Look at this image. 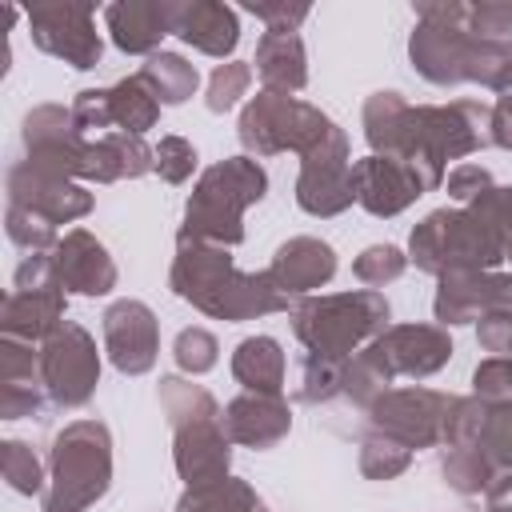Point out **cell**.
<instances>
[{
	"label": "cell",
	"mask_w": 512,
	"mask_h": 512,
	"mask_svg": "<svg viewBox=\"0 0 512 512\" xmlns=\"http://www.w3.org/2000/svg\"><path fill=\"white\" fill-rule=\"evenodd\" d=\"M172 292L220 320H252L292 304V296L280 292L268 272L248 276L232 264V256L220 244H204L188 236H180V248H176Z\"/></svg>",
	"instance_id": "1"
},
{
	"label": "cell",
	"mask_w": 512,
	"mask_h": 512,
	"mask_svg": "<svg viewBox=\"0 0 512 512\" xmlns=\"http://www.w3.org/2000/svg\"><path fill=\"white\" fill-rule=\"evenodd\" d=\"M468 4H416V28L408 40V56L412 68L448 88V84H492L500 76V68L512 60V52L492 48L484 40H476L464 24Z\"/></svg>",
	"instance_id": "2"
},
{
	"label": "cell",
	"mask_w": 512,
	"mask_h": 512,
	"mask_svg": "<svg viewBox=\"0 0 512 512\" xmlns=\"http://www.w3.org/2000/svg\"><path fill=\"white\" fill-rule=\"evenodd\" d=\"M160 404L168 412V424L176 432V472L188 480V488L196 484H212L220 476H228V432H224V412L216 408V400L180 380V376H164L160 380Z\"/></svg>",
	"instance_id": "3"
},
{
	"label": "cell",
	"mask_w": 512,
	"mask_h": 512,
	"mask_svg": "<svg viewBox=\"0 0 512 512\" xmlns=\"http://www.w3.org/2000/svg\"><path fill=\"white\" fill-rule=\"evenodd\" d=\"M268 188V176L264 168L252 160V156H232V160H220L212 164L188 208H184V232L188 240H204V244H240L244 240V208L256 204Z\"/></svg>",
	"instance_id": "4"
},
{
	"label": "cell",
	"mask_w": 512,
	"mask_h": 512,
	"mask_svg": "<svg viewBox=\"0 0 512 512\" xmlns=\"http://www.w3.org/2000/svg\"><path fill=\"white\" fill-rule=\"evenodd\" d=\"M388 328V300L372 288L312 296L292 308V332L312 356L348 360L364 340H376Z\"/></svg>",
	"instance_id": "5"
},
{
	"label": "cell",
	"mask_w": 512,
	"mask_h": 512,
	"mask_svg": "<svg viewBox=\"0 0 512 512\" xmlns=\"http://www.w3.org/2000/svg\"><path fill=\"white\" fill-rule=\"evenodd\" d=\"M412 260L432 276L488 272L504 260L492 224L476 208H440L412 228Z\"/></svg>",
	"instance_id": "6"
},
{
	"label": "cell",
	"mask_w": 512,
	"mask_h": 512,
	"mask_svg": "<svg viewBox=\"0 0 512 512\" xmlns=\"http://www.w3.org/2000/svg\"><path fill=\"white\" fill-rule=\"evenodd\" d=\"M112 480V440L100 420L68 424L52 444V484L44 492V512H80L108 492Z\"/></svg>",
	"instance_id": "7"
},
{
	"label": "cell",
	"mask_w": 512,
	"mask_h": 512,
	"mask_svg": "<svg viewBox=\"0 0 512 512\" xmlns=\"http://www.w3.org/2000/svg\"><path fill=\"white\" fill-rule=\"evenodd\" d=\"M332 132H336V124L320 108H312L296 96H284V92H268V88L256 92L240 112V144L256 156H272L284 148L308 156Z\"/></svg>",
	"instance_id": "8"
},
{
	"label": "cell",
	"mask_w": 512,
	"mask_h": 512,
	"mask_svg": "<svg viewBox=\"0 0 512 512\" xmlns=\"http://www.w3.org/2000/svg\"><path fill=\"white\" fill-rule=\"evenodd\" d=\"M64 284L56 276V260L44 252H32L12 280V292L4 300V336L12 340H48L64 320Z\"/></svg>",
	"instance_id": "9"
},
{
	"label": "cell",
	"mask_w": 512,
	"mask_h": 512,
	"mask_svg": "<svg viewBox=\"0 0 512 512\" xmlns=\"http://www.w3.org/2000/svg\"><path fill=\"white\" fill-rule=\"evenodd\" d=\"M40 376H44V392L52 404L60 408H80L92 400L96 380H100V356L92 336L64 320L40 348Z\"/></svg>",
	"instance_id": "10"
},
{
	"label": "cell",
	"mask_w": 512,
	"mask_h": 512,
	"mask_svg": "<svg viewBox=\"0 0 512 512\" xmlns=\"http://www.w3.org/2000/svg\"><path fill=\"white\" fill-rule=\"evenodd\" d=\"M452 396L432 388H392L368 404V424L380 436L400 440L404 448H432L444 444V420H448Z\"/></svg>",
	"instance_id": "11"
},
{
	"label": "cell",
	"mask_w": 512,
	"mask_h": 512,
	"mask_svg": "<svg viewBox=\"0 0 512 512\" xmlns=\"http://www.w3.org/2000/svg\"><path fill=\"white\" fill-rule=\"evenodd\" d=\"M28 28L36 48L48 56L72 64V68H96L100 64V32H96V8L92 4H36L28 8Z\"/></svg>",
	"instance_id": "12"
},
{
	"label": "cell",
	"mask_w": 512,
	"mask_h": 512,
	"mask_svg": "<svg viewBox=\"0 0 512 512\" xmlns=\"http://www.w3.org/2000/svg\"><path fill=\"white\" fill-rule=\"evenodd\" d=\"M72 116L80 124V132H100L108 136V128L116 132H128V136H140L156 124L160 116V100L144 88L140 76H128L112 88H84L72 104Z\"/></svg>",
	"instance_id": "13"
},
{
	"label": "cell",
	"mask_w": 512,
	"mask_h": 512,
	"mask_svg": "<svg viewBox=\"0 0 512 512\" xmlns=\"http://www.w3.org/2000/svg\"><path fill=\"white\" fill-rule=\"evenodd\" d=\"M296 200L304 212L312 216H336L356 200V184H352V160H348V140L336 128L328 140H320L304 164H300V180H296Z\"/></svg>",
	"instance_id": "14"
},
{
	"label": "cell",
	"mask_w": 512,
	"mask_h": 512,
	"mask_svg": "<svg viewBox=\"0 0 512 512\" xmlns=\"http://www.w3.org/2000/svg\"><path fill=\"white\" fill-rule=\"evenodd\" d=\"M24 148H28V164L60 172V176H80L88 140H84L72 108L40 104L24 116Z\"/></svg>",
	"instance_id": "15"
},
{
	"label": "cell",
	"mask_w": 512,
	"mask_h": 512,
	"mask_svg": "<svg viewBox=\"0 0 512 512\" xmlns=\"http://www.w3.org/2000/svg\"><path fill=\"white\" fill-rule=\"evenodd\" d=\"M364 352L384 368L388 380L392 376H432L448 364L452 340L436 324H396V328L380 332Z\"/></svg>",
	"instance_id": "16"
},
{
	"label": "cell",
	"mask_w": 512,
	"mask_h": 512,
	"mask_svg": "<svg viewBox=\"0 0 512 512\" xmlns=\"http://www.w3.org/2000/svg\"><path fill=\"white\" fill-rule=\"evenodd\" d=\"M8 204H20V208L44 216L48 224H68L92 208V196L84 188H76L68 176L24 160V164L8 168Z\"/></svg>",
	"instance_id": "17"
},
{
	"label": "cell",
	"mask_w": 512,
	"mask_h": 512,
	"mask_svg": "<svg viewBox=\"0 0 512 512\" xmlns=\"http://www.w3.org/2000/svg\"><path fill=\"white\" fill-rule=\"evenodd\" d=\"M352 184H356V204H364L372 216H396L416 196L428 192L424 176L408 160H400V156H376V152L352 164Z\"/></svg>",
	"instance_id": "18"
},
{
	"label": "cell",
	"mask_w": 512,
	"mask_h": 512,
	"mask_svg": "<svg viewBox=\"0 0 512 512\" xmlns=\"http://www.w3.org/2000/svg\"><path fill=\"white\" fill-rule=\"evenodd\" d=\"M156 348H160V336H156V316L148 304L116 300L104 312V352L120 372L128 376L148 372L156 364Z\"/></svg>",
	"instance_id": "19"
},
{
	"label": "cell",
	"mask_w": 512,
	"mask_h": 512,
	"mask_svg": "<svg viewBox=\"0 0 512 512\" xmlns=\"http://www.w3.org/2000/svg\"><path fill=\"white\" fill-rule=\"evenodd\" d=\"M500 308H512V276H500V272L440 276V292H436L440 324H468V320H480Z\"/></svg>",
	"instance_id": "20"
},
{
	"label": "cell",
	"mask_w": 512,
	"mask_h": 512,
	"mask_svg": "<svg viewBox=\"0 0 512 512\" xmlns=\"http://www.w3.org/2000/svg\"><path fill=\"white\" fill-rule=\"evenodd\" d=\"M172 36L192 44L204 56H228L240 44V20L228 4L216 0H176L172 4Z\"/></svg>",
	"instance_id": "21"
},
{
	"label": "cell",
	"mask_w": 512,
	"mask_h": 512,
	"mask_svg": "<svg viewBox=\"0 0 512 512\" xmlns=\"http://www.w3.org/2000/svg\"><path fill=\"white\" fill-rule=\"evenodd\" d=\"M52 260H56L60 284L72 288V292L104 296V292L116 288V264H112V256H108L104 244H100L96 236H88L84 228L68 232V236L56 244Z\"/></svg>",
	"instance_id": "22"
},
{
	"label": "cell",
	"mask_w": 512,
	"mask_h": 512,
	"mask_svg": "<svg viewBox=\"0 0 512 512\" xmlns=\"http://www.w3.org/2000/svg\"><path fill=\"white\" fill-rule=\"evenodd\" d=\"M44 376H40V352L20 340H4L0 352V412L4 420L40 416L44 412Z\"/></svg>",
	"instance_id": "23"
},
{
	"label": "cell",
	"mask_w": 512,
	"mask_h": 512,
	"mask_svg": "<svg viewBox=\"0 0 512 512\" xmlns=\"http://www.w3.org/2000/svg\"><path fill=\"white\" fill-rule=\"evenodd\" d=\"M288 404L272 392H244L224 408V432L232 444L248 448H272L288 436Z\"/></svg>",
	"instance_id": "24"
},
{
	"label": "cell",
	"mask_w": 512,
	"mask_h": 512,
	"mask_svg": "<svg viewBox=\"0 0 512 512\" xmlns=\"http://www.w3.org/2000/svg\"><path fill=\"white\" fill-rule=\"evenodd\" d=\"M172 4L176 0H120L104 8V24L120 52L152 56L156 44L172 32Z\"/></svg>",
	"instance_id": "25"
},
{
	"label": "cell",
	"mask_w": 512,
	"mask_h": 512,
	"mask_svg": "<svg viewBox=\"0 0 512 512\" xmlns=\"http://www.w3.org/2000/svg\"><path fill=\"white\" fill-rule=\"evenodd\" d=\"M332 272H336V252L316 236H296V240L280 244L272 256V268H268L272 284L288 296H304V292L328 284Z\"/></svg>",
	"instance_id": "26"
},
{
	"label": "cell",
	"mask_w": 512,
	"mask_h": 512,
	"mask_svg": "<svg viewBox=\"0 0 512 512\" xmlns=\"http://www.w3.org/2000/svg\"><path fill=\"white\" fill-rule=\"evenodd\" d=\"M148 168H156V148H148L140 136L108 132V136L88 140L80 176L108 184V180H124V176H144Z\"/></svg>",
	"instance_id": "27"
},
{
	"label": "cell",
	"mask_w": 512,
	"mask_h": 512,
	"mask_svg": "<svg viewBox=\"0 0 512 512\" xmlns=\"http://www.w3.org/2000/svg\"><path fill=\"white\" fill-rule=\"evenodd\" d=\"M256 76L264 80L268 92H300L308 84V60H304V40L296 32H268L256 44Z\"/></svg>",
	"instance_id": "28"
},
{
	"label": "cell",
	"mask_w": 512,
	"mask_h": 512,
	"mask_svg": "<svg viewBox=\"0 0 512 512\" xmlns=\"http://www.w3.org/2000/svg\"><path fill=\"white\" fill-rule=\"evenodd\" d=\"M284 368H288V360H284V352H280V344L272 336H248L232 352V376L248 392H272V396H280Z\"/></svg>",
	"instance_id": "29"
},
{
	"label": "cell",
	"mask_w": 512,
	"mask_h": 512,
	"mask_svg": "<svg viewBox=\"0 0 512 512\" xmlns=\"http://www.w3.org/2000/svg\"><path fill=\"white\" fill-rule=\"evenodd\" d=\"M136 76L144 80V88H148L160 104H184V100L196 92V84H200L196 64H188V60L176 56V52H152L148 64H144Z\"/></svg>",
	"instance_id": "30"
},
{
	"label": "cell",
	"mask_w": 512,
	"mask_h": 512,
	"mask_svg": "<svg viewBox=\"0 0 512 512\" xmlns=\"http://www.w3.org/2000/svg\"><path fill=\"white\" fill-rule=\"evenodd\" d=\"M176 512H256V492L244 480L220 476L212 484H196L180 496Z\"/></svg>",
	"instance_id": "31"
},
{
	"label": "cell",
	"mask_w": 512,
	"mask_h": 512,
	"mask_svg": "<svg viewBox=\"0 0 512 512\" xmlns=\"http://www.w3.org/2000/svg\"><path fill=\"white\" fill-rule=\"evenodd\" d=\"M496 464L480 452V448H448L444 452V480L464 492V496H476V492H488V484L496 480Z\"/></svg>",
	"instance_id": "32"
},
{
	"label": "cell",
	"mask_w": 512,
	"mask_h": 512,
	"mask_svg": "<svg viewBox=\"0 0 512 512\" xmlns=\"http://www.w3.org/2000/svg\"><path fill=\"white\" fill-rule=\"evenodd\" d=\"M344 372L348 360H328V356H304L300 364V384H296V400L316 404V400H332L336 392H344Z\"/></svg>",
	"instance_id": "33"
},
{
	"label": "cell",
	"mask_w": 512,
	"mask_h": 512,
	"mask_svg": "<svg viewBox=\"0 0 512 512\" xmlns=\"http://www.w3.org/2000/svg\"><path fill=\"white\" fill-rule=\"evenodd\" d=\"M412 460V448H404L400 440L392 436H380V432H368L364 444H360V472L372 476V480H392L408 468Z\"/></svg>",
	"instance_id": "34"
},
{
	"label": "cell",
	"mask_w": 512,
	"mask_h": 512,
	"mask_svg": "<svg viewBox=\"0 0 512 512\" xmlns=\"http://www.w3.org/2000/svg\"><path fill=\"white\" fill-rule=\"evenodd\" d=\"M468 32L492 48H504L512 52V4H468V16H464Z\"/></svg>",
	"instance_id": "35"
},
{
	"label": "cell",
	"mask_w": 512,
	"mask_h": 512,
	"mask_svg": "<svg viewBox=\"0 0 512 512\" xmlns=\"http://www.w3.org/2000/svg\"><path fill=\"white\" fill-rule=\"evenodd\" d=\"M404 264H408V256H404L400 248H392V244H372V248H364V252L356 256L352 272L376 292V288L392 284V280L404 272Z\"/></svg>",
	"instance_id": "36"
},
{
	"label": "cell",
	"mask_w": 512,
	"mask_h": 512,
	"mask_svg": "<svg viewBox=\"0 0 512 512\" xmlns=\"http://www.w3.org/2000/svg\"><path fill=\"white\" fill-rule=\"evenodd\" d=\"M252 84V64H240V60H228L220 64L212 76H208V108L212 112H228Z\"/></svg>",
	"instance_id": "37"
},
{
	"label": "cell",
	"mask_w": 512,
	"mask_h": 512,
	"mask_svg": "<svg viewBox=\"0 0 512 512\" xmlns=\"http://www.w3.org/2000/svg\"><path fill=\"white\" fill-rule=\"evenodd\" d=\"M4 452V480L16 488V492H24V496H32V492H40L44 488V476H40V460L32 456V448L28 444H20V440H8V444H0Z\"/></svg>",
	"instance_id": "38"
},
{
	"label": "cell",
	"mask_w": 512,
	"mask_h": 512,
	"mask_svg": "<svg viewBox=\"0 0 512 512\" xmlns=\"http://www.w3.org/2000/svg\"><path fill=\"white\" fill-rule=\"evenodd\" d=\"M8 236L12 244L20 248H32V252H44L56 244V224H48L44 216L20 208V204H8Z\"/></svg>",
	"instance_id": "39"
},
{
	"label": "cell",
	"mask_w": 512,
	"mask_h": 512,
	"mask_svg": "<svg viewBox=\"0 0 512 512\" xmlns=\"http://www.w3.org/2000/svg\"><path fill=\"white\" fill-rule=\"evenodd\" d=\"M172 356H176V364L184 372L200 376V372H208L216 364V336L208 328H184L176 336V344H172Z\"/></svg>",
	"instance_id": "40"
},
{
	"label": "cell",
	"mask_w": 512,
	"mask_h": 512,
	"mask_svg": "<svg viewBox=\"0 0 512 512\" xmlns=\"http://www.w3.org/2000/svg\"><path fill=\"white\" fill-rule=\"evenodd\" d=\"M488 224H492V232H496V240H500V252H504V260H512V188H488L476 204H472Z\"/></svg>",
	"instance_id": "41"
},
{
	"label": "cell",
	"mask_w": 512,
	"mask_h": 512,
	"mask_svg": "<svg viewBox=\"0 0 512 512\" xmlns=\"http://www.w3.org/2000/svg\"><path fill=\"white\" fill-rule=\"evenodd\" d=\"M196 168V148L180 136H164L156 144V172L168 180V184H184Z\"/></svg>",
	"instance_id": "42"
},
{
	"label": "cell",
	"mask_w": 512,
	"mask_h": 512,
	"mask_svg": "<svg viewBox=\"0 0 512 512\" xmlns=\"http://www.w3.org/2000/svg\"><path fill=\"white\" fill-rule=\"evenodd\" d=\"M496 88V108H492V144L512 148V60L500 68V76L492 80Z\"/></svg>",
	"instance_id": "43"
},
{
	"label": "cell",
	"mask_w": 512,
	"mask_h": 512,
	"mask_svg": "<svg viewBox=\"0 0 512 512\" xmlns=\"http://www.w3.org/2000/svg\"><path fill=\"white\" fill-rule=\"evenodd\" d=\"M248 12L256 20H264L268 32H296V24L308 20L312 8L308 4H284V0H256V4H248Z\"/></svg>",
	"instance_id": "44"
},
{
	"label": "cell",
	"mask_w": 512,
	"mask_h": 512,
	"mask_svg": "<svg viewBox=\"0 0 512 512\" xmlns=\"http://www.w3.org/2000/svg\"><path fill=\"white\" fill-rule=\"evenodd\" d=\"M488 188H492V176H488L480 164H460V168L448 172V192H452V200H460V204H476Z\"/></svg>",
	"instance_id": "45"
},
{
	"label": "cell",
	"mask_w": 512,
	"mask_h": 512,
	"mask_svg": "<svg viewBox=\"0 0 512 512\" xmlns=\"http://www.w3.org/2000/svg\"><path fill=\"white\" fill-rule=\"evenodd\" d=\"M480 344L492 356L512 360V308H500V312L480 316Z\"/></svg>",
	"instance_id": "46"
},
{
	"label": "cell",
	"mask_w": 512,
	"mask_h": 512,
	"mask_svg": "<svg viewBox=\"0 0 512 512\" xmlns=\"http://www.w3.org/2000/svg\"><path fill=\"white\" fill-rule=\"evenodd\" d=\"M488 512H512V472H500L488 484Z\"/></svg>",
	"instance_id": "47"
}]
</instances>
